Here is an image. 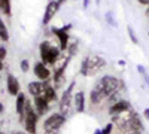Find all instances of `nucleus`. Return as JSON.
I'll use <instances>...</instances> for the list:
<instances>
[{
  "mask_svg": "<svg viewBox=\"0 0 149 134\" xmlns=\"http://www.w3.org/2000/svg\"><path fill=\"white\" fill-rule=\"evenodd\" d=\"M45 82V88H43V92H42V97L48 101V103H57L58 101V94H57V90L55 87L51 83L52 79L49 81H43Z\"/></svg>",
  "mask_w": 149,
  "mask_h": 134,
  "instance_id": "11",
  "label": "nucleus"
},
{
  "mask_svg": "<svg viewBox=\"0 0 149 134\" xmlns=\"http://www.w3.org/2000/svg\"><path fill=\"white\" fill-rule=\"evenodd\" d=\"M127 33H128L130 40H131L134 45H137V43H139V39H137V36H136V33H134V30H133V27H131V26H128V27H127Z\"/></svg>",
  "mask_w": 149,
  "mask_h": 134,
  "instance_id": "21",
  "label": "nucleus"
},
{
  "mask_svg": "<svg viewBox=\"0 0 149 134\" xmlns=\"http://www.w3.org/2000/svg\"><path fill=\"white\" fill-rule=\"evenodd\" d=\"M51 34H54L57 40H58V46H60V49L66 52L67 51V46L70 43V33L64 31L61 27H51Z\"/></svg>",
  "mask_w": 149,
  "mask_h": 134,
  "instance_id": "7",
  "label": "nucleus"
},
{
  "mask_svg": "<svg viewBox=\"0 0 149 134\" xmlns=\"http://www.w3.org/2000/svg\"><path fill=\"white\" fill-rule=\"evenodd\" d=\"M6 54H8L6 48H5V46H0V60H2V61L6 58Z\"/></svg>",
  "mask_w": 149,
  "mask_h": 134,
  "instance_id": "25",
  "label": "nucleus"
},
{
  "mask_svg": "<svg viewBox=\"0 0 149 134\" xmlns=\"http://www.w3.org/2000/svg\"><path fill=\"white\" fill-rule=\"evenodd\" d=\"M39 54L42 63L46 64L48 67H52L63 55V51L60 49V46L52 45L51 40H42L39 45Z\"/></svg>",
  "mask_w": 149,
  "mask_h": 134,
  "instance_id": "2",
  "label": "nucleus"
},
{
  "mask_svg": "<svg viewBox=\"0 0 149 134\" xmlns=\"http://www.w3.org/2000/svg\"><path fill=\"white\" fill-rule=\"evenodd\" d=\"M21 70L24 73H27L30 70V61H29V60H22V61H21Z\"/></svg>",
  "mask_w": 149,
  "mask_h": 134,
  "instance_id": "23",
  "label": "nucleus"
},
{
  "mask_svg": "<svg viewBox=\"0 0 149 134\" xmlns=\"http://www.w3.org/2000/svg\"><path fill=\"white\" fill-rule=\"evenodd\" d=\"M95 82L103 88V91L106 92L107 97L110 94L116 92V91H125L127 90L124 81L119 79V78H116V76H113V75H103L102 78H98ZM107 97H106V99H107Z\"/></svg>",
  "mask_w": 149,
  "mask_h": 134,
  "instance_id": "3",
  "label": "nucleus"
},
{
  "mask_svg": "<svg viewBox=\"0 0 149 134\" xmlns=\"http://www.w3.org/2000/svg\"><path fill=\"white\" fill-rule=\"evenodd\" d=\"M78 51H79V43H78V40H72L70 39V43H69V46H67V51H66V54L70 57V58H73V57H76L78 55Z\"/></svg>",
  "mask_w": 149,
  "mask_h": 134,
  "instance_id": "18",
  "label": "nucleus"
},
{
  "mask_svg": "<svg viewBox=\"0 0 149 134\" xmlns=\"http://www.w3.org/2000/svg\"><path fill=\"white\" fill-rule=\"evenodd\" d=\"M0 40L2 42H8L9 40V33H8V27L3 22V19L0 18Z\"/></svg>",
  "mask_w": 149,
  "mask_h": 134,
  "instance_id": "20",
  "label": "nucleus"
},
{
  "mask_svg": "<svg viewBox=\"0 0 149 134\" xmlns=\"http://www.w3.org/2000/svg\"><path fill=\"white\" fill-rule=\"evenodd\" d=\"M49 104L51 103H48L42 95H37V97H34V100H33V107H34V110H36V113L39 115V116H42V115H45L48 110H49Z\"/></svg>",
  "mask_w": 149,
  "mask_h": 134,
  "instance_id": "15",
  "label": "nucleus"
},
{
  "mask_svg": "<svg viewBox=\"0 0 149 134\" xmlns=\"http://www.w3.org/2000/svg\"><path fill=\"white\" fill-rule=\"evenodd\" d=\"M106 21L110 24V26H113V27H116V26H118V24H116V21H115V18L112 17V14H110V12H107V14H106Z\"/></svg>",
  "mask_w": 149,
  "mask_h": 134,
  "instance_id": "24",
  "label": "nucleus"
},
{
  "mask_svg": "<svg viewBox=\"0 0 149 134\" xmlns=\"http://www.w3.org/2000/svg\"><path fill=\"white\" fill-rule=\"evenodd\" d=\"M145 17H146V18H149V6H146V8H145Z\"/></svg>",
  "mask_w": 149,
  "mask_h": 134,
  "instance_id": "30",
  "label": "nucleus"
},
{
  "mask_svg": "<svg viewBox=\"0 0 149 134\" xmlns=\"http://www.w3.org/2000/svg\"><path fill=\"white\" fill-rule=\"evenodd\" d=\"M118 64H119V66H125V61H124V60H119Z\"/></svg>",
  "mask_w": 149,
  "mask_h": 134,
  "instance_id": "32",
  "label": "nucleus"
},
{
  "mask_svg": "<svg viewBox=\"0 0 149 134\" xmlns=\"http://www.w3.org/2000/svg\"><path fill=\"white\" fill-rule=\"evenodd\" d=\"M143 115H145L146 119H149V109H145V110H143Z\"/></svg>",
  "mask_w": 149,
  "mask_h": 134,
  "instance_id": "29",
  "label": "nucleus"
},
{
  "mask_svg": "<svg viewBox=\"0 0 149 134\" xmlns=\"http://www.w3.org/2000/svg\"><path fill=\"white\" fill-rule=\"evenodd\" d=\"M93 134H103V128H95Z\"/></svg>",
  "mask_w": 149,
  "mask_h": 134,
  "instance_id": "28",
  "label": "nucleus"
},
{
  "mask_svg": "<svg viewBox=\"0 0 149 134\" xmlns=\"http://www.w3.org/2000/svg\"><path fill=\"white\" fill-rule=\"evenodd\" d=\"M26 101H27V95L24 92H19L17 95V101H15V109L18 113V119L19 122H24V118H26Z\"/></svg>",
  "mask_w": 149,
  "mask_h": 134,
  "instance_id": "13",
  "label": "nucleus"
},
{
  "mask_svg": "<svg viewBox=\"0 0 149 134\" xmlns=\"http://www.w3.org/2000/svg\"><path fill=\"white\" fill-rule=\"evenodd\" d=\"M43 88H45V82H43V81H34V82H30V83H29V87H27L30 95H33V97L42 95Z\"/></svg>",
  "mask_w": 149,
  "mask_h": 134,
  "instance_id": "17",
  "label": "nucleus"
},
{
  "mask_svg": "<svg viewBox=\"0 0 149 134\" xmlns=\"http://www.w3.org/2000/svg\"><path fill=\"white\" fill-rule=\"evenodd\" d=\"M6 88H8V92L10 95H15V97L21 92V85H19L18 79L14 75H8L6 76Z\"/></svg>",
  "mask_w": 149,
  "mask_h": 134,
  "instance_id": "16",
  "label": "nucleus"
},
{
  "mask_svg": "<svg viewBox=\"0 0 149 134\" xmlns=\"http://www.w3.org/2000/svg\"><path fill=\"white\" fill-rule=\"evenodd\" d=\"M33 72H34V76L40 81H49L52 76V72L49 70V67L46 64H43L42 61H37L33 67Z\"/></svg>",
  "mask_w": 149,
  "mask_h": 134,
  "instance_id": "12",
  "label": "nucleus"
},
{
  "mask_svg": "<svg viewBox=\"0 0 149 134\" xmlns=\"http://www.w3.org/2000/svg\"><path fill=\"white\" fill-rule=\"evenodd\" d=\"M0 134H3V133H0Z\"/></svg>",
  "mask_w": 149,
  "mask_h": 134,
  "instance_id": "37",
  "label": "nucleus"
},
{
  "mask_svg": "<svg viewBox=\"0 0 149 134\" xmlns=\"http://www.w3.org/2000/svg\"><path fill=\"white\" fill-rule=\"evenodd\" d=\"M66 121H67V118L64 115H61L60 112H54L43 121V131L45 133L60 131L61 127L66 124Z\"/></svg>",
  "mask_w": 149,
  "mask_h": 134,
  "instance_id": "6",
  "label": "nucleus"
},
{
  "mask_svg": "<svg viewBox=\"0 0 149 134\" xmlns=\"http://www.w3.org/2000/svg\"><path fill=\"white\" fill-rule=\"evenodd\" d=\"M39 118L40 116L36 113L30 100H27L26 101V118H24V122H22L27 134H36L37 133V121H39Z\"/></svg>",
  "mask_w": 149,
  "mask_h": 134,
  "instance_id": "5",
  "label": "nucleus"
},
{
  "mask_svg": "<svg viewBox=\"0 0 149 134\" xmlns=\"http://www.w3.org/2000/svg\"><path fill=\"white\" fill-rule=\"evenodd\" d=\"M58 9H60V6H58V3L55 2V0H49V3L45 8V14H43V19H42L43 26H48V24L55 18Z\"/></svg>",
  "mask_w": 149,
  "mask_h": 134,
  "instance_id": "10",
  "label": "nucleus"
},
{
  "mask_svg": "<svg viewBox=\"0 0 149 134\" xmlns=\"http://www.w3.org/2000/svg\"><path fill=\"white\" fill-rule=\"evenodd\" d=\"M106 66H107V61L102 55H88V57H85L81 61L79 75L84 76V78L95 76L103 69H106Z\"/></svg>",
  "mask_w": 149,
  "mask_h": 134,
  "instance_id": "1",
  "label": "nucleus"
},
{
  "mask_svg": "<svg viewBox=\"0 0 149 134\" xmlns=\"http://www.w3.org/2000/svg\"><path fill=\"white\" fill-rule=\"evenodd\" d=\"M0 12L6 17H10L12 9H10V0H0Z\"/></svg>",
  "mask_w": 149,
  "mask_h": 134,
  "instance_id": "19",
  "label": "nucleus"
},
{
  "mask_svg": "<svg viewBox=\"0 0 149 134\" xmlns=\"http://www.w3.org/2000/svg\"><path fill=\"white\" fill-rule=\"evenodd\" d=\"M137 72L140 73V75H142V76H145V75H148V73H146V70H145V67H143L142 64H139V66H137Z\"/></svg>",
  "mask_w": 149,
  "mask_h": 134,
  "instance_id": "26",
  "label": "nucleus"
},
{
  "mask_svg": "<svg viewBox=\"0 0 149 134\" xmlns=\"http://www.w3.org/2000/svg\"><path fill=\"white\" fill-rule=\"evenodd\" d=\"M88 6H90V0H84V8L86 9Z\"/></svg>",
  "mask_w": 149,
  "mask_h": 134,
  "instance_id": "31",
  "label": "nucleus"
},
{
  "mask_svg": "<svg viewBox=\"0 0 149 134\" xmlns=\"http://www.w3.org/2000/svg\"><path fill=\"white\" fill-rule=\"evenodd\" d=\"M45 134H60V131H54V133H45Z\"/></svg>",
  "mask_w": 149,
  "mask_h": 134,
  "instance_id": "36",
  "label": "nucleus"
},
{
  "mask_svg": "<svg viewBox=\"0 0 149 134\" xmlns=\"http://www.w3.org/2000/svg\"><path fill=\"white\" fill-rule=\"evenodd\" d=\"M15 134H27V133H26V131H17Z\"/></svg>",
  "mask_w": 149,
  "mask_h": 134,
  "instance_id": "35",
  "label": "nucleus"
},
{
  "mask_svg": "<svg viewBox=\"0 0 149 134\" xmlns=\"http://www.w3.org/2000/svg\"><path fill=\"white\" fill-rule=\"evenodd\" d=\"M73 107L78 113H84L86 109V100H85V92L76 91L73 95Z\"/></svg>",
  "mask_w": 149,
  "mask_h": 134,
  "instance_id": "14",
  "label": "nucleus"
},
{
  "mask_svg": "<svg viewBox=\"0 0 149 134\" xmlns=\"http://www.w3.org/2000/svg\"><path fill=\"white\" fill-rule=\"evenodd\" d=\"M131 109H133V106H131V103L128 100L121 99L116 103L110 104L107 107V113L110 116H115V115H119V113H124V112H128V110H131Z\"/></svg>",
  "mask_w": 149,
  "mask_h": 134,
  "instance_id": "8",
  "label": "nucleus"
},
{
  "mask_svg": "<svg viewBox=\"0 0 149 134\" xmlns=\"http://www.w3.org/2000/svg\"><path fill=\"white\" fill-rule=\"evenodd\" d=\"M106 92L103 91V88L98 85L97 82L94 83V87L91 88V91H90V103L93 104V106H100L104 100H106Z\"/></svg>",
  "mask_w": 149,
  "mask_h": 134,
  "instance_id": "9",
  "label": "nucleus"
},
{
  "mask_svg": "<svg viewBox=\"0 0 149 134\" xmlns=\"http://www.w3.org/2000/svg\"><path fill=\"white\" fill-rule=\"evenodd\" d=\"M3 67H5V66H3V61L0 60V70H3Z\"/></svg>",
  "mask_w": 149,
  "mask_h": 134,
  "instance_id": "34",
  "label": "nucleus"
},
{
  "mask_svg": "<svg viewBox=\"0 0 149 134\" xmlns=\"http://www.w3.org/2000/svg\"><path fill=\"white\" fill-rule=\"evenodd\" d=\"M137 2L140 5H143V6H149V0H137Z\"/></svg>",
  "mask_w": 149,
  "mask_h": 134,
  "instance_id": "27",
  "label": "nucleus"
},
{
  "mask_svg": "<svg viewBox=\"0 0 149 134\" xmlns=\"http://www.w3.org/2000/svg\"><path fill=\"white\" fill-rule=\"evenodd\" d=\"M113 130H115L113 122H109V124L104 125V128H103V134H112V133H113Z\"/></svg>",
  "mask_w": 149,
  "mask_h": 134,
  "instance_id": "22",
  "label": "nucleus"
},
{
  "mask_svg": "<svg viewBox=\"0 0 149 134\" xmlns=\"http://www.w3.org/2000/svg\"><path fill=\"white\" fill-rule=\"evenodd\" d=\"M2 113H3V104L0 103V115H2Z\"/></svg>",
  "mask_w": 149,
  "mask_h": 134,
  "instance_id": "33",
  "label": "nucleus"
},
{
  "mask_svg": "<svg viewBox=\"0 0 149 134\" xmlns=\"http://www.w3.org/2000/svg\"><path fill=\"white\" fill-rule=\"evenodd\" d=\"M74 87H76V81H72L67 88L63 91L61 94V99L58 101V109H60V113L64 115L66 118L70 115V109L73 106V95H74Z\"/></svg>",
  "mask_w": 149,
  "mask_h": 134,
  "instance_id": "4",
  "label": "nucleus"
}]
</instances>
